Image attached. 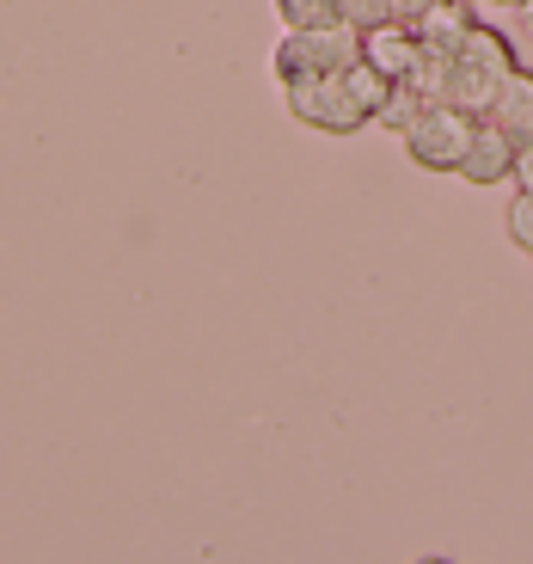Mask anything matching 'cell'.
Wrapping results in <instances>:
<instances>
[{
    "mask_svg": "<svg viewBox=\"0 0 533 564\" xmlns=\"http://www.w3.org/2000/svg\"><path fill=\"white\" fill-rule=\"evenodd\" d=\"M282 99H289V117L301 129H319V135H356L368 129L374 117L356 105L350 80L344 74H307V80H289L282 86Z\"/></svg>",
    "mask_w": 533,
    "mask_h": 564,
    "instance_id": "3957f363",
    "label": "cell"
},
{
    "mask_svg": "<svg viewBox=\"0 0 533 564\" xmlns=\"http://www.w3.org/2000/svg\"><path fill=\"white\" fill-rule=\"evenodd\" d=\"M503 227H509V246H521V252L533 258V191H515V203H509Z\"/></svg>",
    "mask_w": 533,
    "mask_h": 564,
    "instance_id": "4fadbf2b",
    "label": "cell"
},
{
    "mask_svg": "<svg viewBox=\"0 0 533 564\" xmlns=\"http://www.w3.org/2000/svg\"><path fill=\"white\" fill-rule=\"evenodd\" d=\"M344 80H350V93H356V105H362V111L368 117H380V111H387V99H393V93H399V80H393V74H380L374 68V62H356V68H344Z\"/></svg>",
    "mask_w": 533,
    "mask_h": 564,
    "instance_id": "9c48e42d",
    "label": "cell"
},
{
    "mask_svg": "<svg viewBox=\"0 0 533 564\" xmlns=\"http://www.w3.org/2000/svg\"><path fill=\"white\" fill-rule=\"evenodd\" d=\"M478 123H485V117H472L466 105L448 99V105H429V111H423L399 141H405L411 166H423V172H460V160H466V148H472Z\"/></svg>",
    "mask_w": 533,
    "mask_h": 564,
    "instance_id": "277c9868",
    "label": "cell"
},
{
    "mask_svg": "<svg viewBox=\"0 0 533 564\" xmlns=\"http://www.w3.org/2000/svg\"><path fill=\"white\" fill-rule=\"evenodd\" d=\"M362 56L374 62L380 74H393V80H411V68H417L423 56V37L411 19H387V25L362 31Z\"/></svg>",
    "mask_w": 533,
    "mask_h": 564,
    "instance_id": "8992f818",
    "label": "cell"
},
{
    "mask_svg": "<svg viewBox=\"0 0 533 564\" xmlns=\"http://www.w3.org/2000/svg\"><path fill=\"white\" fill-rule=\"evenodd\" d=\"M344 19H350L356 31H374V25H387V19H399V0H344Z\"/></svg>",
    "mask_w": 533,
    "mask_h": 564,
    "instance_id": "5bb4252c",
    "label": "cell"
},
{
    "mask_svg": "<svg viewBox=\"0 0 533 564\" xmlns=\"http://www.w3.org/2000/svg\"><path fill=\"white\" fill-rule=\"evenodd\" d=\"M472 7H478V0H435L429 13L417 19V37L423 43H442V50H460V43L472 37V25H478Z\"/></svg>",
    "mask_w": 533,
    "mask_h": 564,
    "instance_id": "52a82bcc",
    "label": "cell"
},
{
    "mask_svg": "<svg viewBox=\"0 0 533 564\" xmlns=\"http://www.w3.org/2000/svg\"><path fill=\"white\" fill-rule=\"evenodd\" d=\"M356 62H362V31L350 19H331V25H313V31H282V43L270 50V74L282 86L307 80V74H344Z\"/></svg>",
    "mask_w": 533,
    "mask_h": 564,
    "instance_id": "7a4b0ae2",
    "label": "cell"
},
{
    "mask_svg": "<svg viewBox=\"0 0 533 564\" xmlns=\"http://www.w3.org/2000/svg\"><path fill=\"white\" fill-rule=\"evenodd\" d=\"M521 141H533V117H527V129H521Z\"/></svg>",
    "mask_w": 533,
    "mask_h": 564,
    "instance_id": "e0dca14e",
    "label": "cell"
},
{
    "mask_svg": "<svg viewBox=\"0 0 533 564\" xmlns=\"http://www.w3.org/2000/svg\"><path fill=\"white\" fill-rule=\"evenodd\" d=\"M411 86H417L429 105H448V99H454V50H442V43H423L417 68H411Z\"/></svg>",
    "mask_w": 533,
    "mask_h": 564,
    "instance_id": "ba28073f",
    "label": "cell"
},
{
    "mask_svg": "<svg viewBox=\"0 0 533 564\" xmlns=\"http://www.w3.org/2000/svg\"><path fill=\"white\" fill-rule=\"evenodd\" d=\"M515 148H521V141L509 135L497 117H485L478 135H472V148H466V160H460V178L466 184H503V178H515Z\"/></svg>",
    "mask_w": 533,
    "mask_h": 564,
    "instance_id": "5b68a950",
    "label": "cell"
},
{
    "mask_svg": "<svg viewBox=\"0 0 533 564\" xmlns=\"http://www.w3.org/2000/svg\"><path fill=\"white\" fill-rule=\"evenodd\" d=\"M423 111H429V99H423V93H417V86H411V80H399V93H393V99H387V111H380L374 123H380V129H393V135H405V129L417 123Z\"/></svg>",
    "mask_w": 533,
    "mask_h": 564,
    "instance_id": "7c38bea8",
    "label": "cell"
},
{
    "mask_svg": "<svg viewBox=\"0 0 533 564\" xmlns=\"http://www.w3.org/2000/svg\"><path fill=\"white\" fill-rule=\"evenodd\" d=\"M276 19L289 31H313V25H331L344 19V0H276Z\"/></svg>",
    "mask_w": 533,
    "mask_h": 564,
    "instance_id": "8fae6325",
    "label": "cell"
},
{
    "mask_svg": "<svg viewBox=\"0 0 533 564\" xmlns=\"http://www.w3.org/2000/svg\"><path fill=\"white\" fill-rule=\"evenodd\" d=\"M478 7H509V0H478Z\"/></svg>",
    "mask_w": 533,
    "mask_h": 564,
    "instance_id": "ac0fdd59",
    "label": "cell"
},
{
    "mask_svg": "<svg viewBox=\"0 0 533 564\" xmlns=\"http://www.w3.org/2000/svg\"><path fill=\"white\" fill-rule=\"evenodd\" d=\"M515 68L521 62H515V50H509L503 31L472 25V37L454 50V105H466L472 117H491Z\"/></svg>",
    "mask_w": 533,
    "mask_h": 564,
    "instance_id": "6da1fadb",
    "label": "cell"
},
{
    "mask_svg": "<svg viewBox=\"0 0 533 564\" xmlns=\"http://www.w3.org/2000/svg\"><path fill=\"white\" fill-rule=\"evenodd\" d=\"M515 191H533V141L515 148Z\"/></svg>",
    "mask_w": 533,
    "mask_h": 564,
    "instance_id": "9a60e30c",
    "label": "cell"
},
{
    "mask_svg": "<svg viewBox=\"0 0 533 564\" xmlns=\"http://www.w3.org/2000/svg\"><path fill=\"white\" fill-rule=\"evenodd\" d=\"M515 7H521V19H527V25H533V0H515Z\"/></svg>",
    "mask_w": 533,
    "mask_h": 564,
    "instance_id": "2e32d148",
    "label": "cell"
},
{
    "mask_svg": "<svg viewBox=\"0 0 533 564\" xmlns=\"http://www.w3.org/2000/svg\"><path fill=\"white\" fill-rule=\"evenodd\" d=\"M491 117L521 141V129H527V117H533V74H527V68L509 74V86H503V99H497V111H491Z\"/></svg>",
    "mask_w": 533,
    "mask_h": 564,
    "instance_id": "30bf717a",
    "label": "cell"
}]
</instances>
